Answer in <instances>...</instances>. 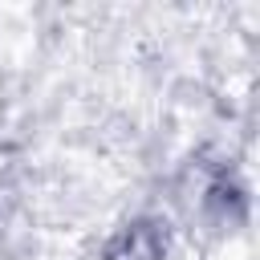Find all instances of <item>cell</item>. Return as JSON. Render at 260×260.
<instances>
[{
  "label": "cell",
  "instance_id": "1",
  "mask_svg": "<svg viewBox=\"0 0 260 260\" xmlns=\"http://www.w3.org/2000/svg\"><path fill=\"white\" fill-rule=\"evenodd\" d=\"M110 260H158V240H154V232H150L146 223L130 228V232L118 240V248H114Z\"/></svg>",
  "mask_w": 260,
  "mask_h": 260
}]
</instances>
